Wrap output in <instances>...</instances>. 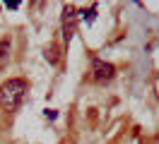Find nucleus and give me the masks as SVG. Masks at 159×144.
<instances>
[{"label":"nucleus","instance_id":"1","mask_svg":"<svg viewBox=\"0 0 159 144\" xmlns=\"http://www.w3.org/2000/svg\"><path fill=\"white\" fill-rule=\"evenodd\" d=\"M27 79H22V77H12L7 82H2L0 86V106L5 108V111H17L20 103L24 101V96H27Z\"/></svg>","mask_w":159,"mask_h":144},{"label":"nucleus","instance_id":"2","mask_svg":"<svg viewBox=\"0 0 159 144\" xmlns=\"http://www.w3.org/2000/svg\"><path fill=\"white\" fill-rule=\"evenodd\" d=\"M75 31H77V10L72 5H65L63 7V36H65V43L72 41Z\"/></svg>","mask_w":159,"mask_h":144},{"label":"nucleus","instance_id":"3","mask_svg":"<svg viewBox=\"0 0 159 144\" xmlns=\"http://www.w3.org/2000/svg\"><path fill=\"white\" fill-rule=\"evenodd\" d=\"M113 65L106 63V60H101V58H92V77L97 79V82H109L113 79Z\"/></svg>","mask_w":159,"mask_h":144},{"label":"nucleus","instance_id":"4","mask_svg":"<svg viewBox=\"0 0 159 144\" xmlns=\"http://www.w3.org/2000/svg\"><path fill=\"white\" fill-rule=\"evenodd\" d=\"M10 50H12L10 38H0V63H2V60H5L7 55H10Z\"/></svg>","mask_w":159,"mask_h":144},{"label":"nucleus","instance_id":"5","mask_svg":"<svg viewBox=\"0 0 159 144\" xmlns=\"http://www.w3.org/2000/svg\"><path fill=\"white\" fill-rule=\"evenodd\" d=\"M46 58L56 65V63H58V48H56V46H48V48H46Z\"/></svg>","mask_w":159,"mask_h":144},{"label":"nucleus","instance_id":"6","mask_svg":"<svg viewBox=\"0 0 159 144\" xmlns=\"http://www.w3.org/2000/svg\"><path fill=\"white\" fill-rule=\"evenodd\" d=\"M94 15H97V7H92V10H84V12H82V19H84V22H94Z\"/></svg>","mask_w":159,"mask_h":144}]
</instances>
